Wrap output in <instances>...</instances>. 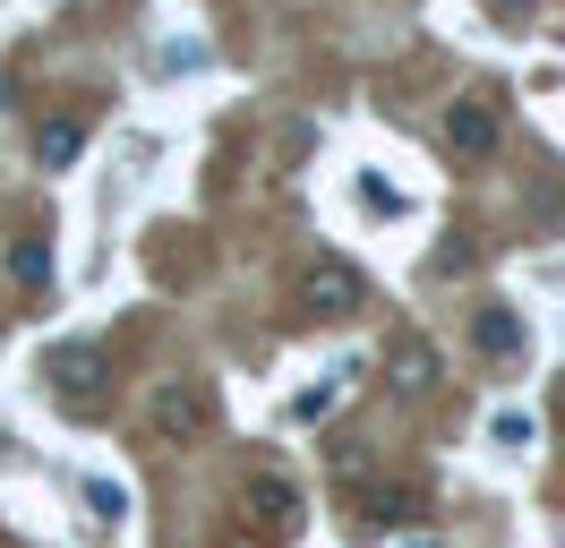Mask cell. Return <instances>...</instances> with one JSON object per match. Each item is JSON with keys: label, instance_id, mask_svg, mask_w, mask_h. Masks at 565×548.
I'll use <instances>...</instances> for the list:
<instances>
[{"label": "cell", "instance_id": "8fae6325", "mask_svg": "<svg viewBox=\"0 0 565 548\" xmlns=\"http://www.w3.org/2000/svg\"><path fill=\"white\" fill-rule=\"evenodd\" d=\"M43 164H52V171L77 164V120H52V129H43Z\"/></svg>", "mask_w": 565, "mask_h": 548}, {"label": "cell", "instance_id": "4fadbf2b", "mask_svg": "<svg viewBox=\"0 0 565 548\" xmlns=\"http://www.w3.org/2000/svg\"><path fill=\"white\" fill-rule=\"evenodd\" d=\"M497 9H505V18H523V9H540V0H497Z\"/></svg>", "mask_w": 565, "mask_h": 548}, {"label": "cell", "instance_id": "7a4b0ae2", "mask_svg": "<svg viewBox=\"0 0 565 548\" xmlns=\"http://www.w3.org/2000/svg\"><path fill=\"white\" fill-rule=\"evenodd\" d=\"M146 420H154V438L198 445V438H206V420H214V403H206V386H198V377H163V386L146 394Z\"/></svg>", "mask_w": 565, "mask_h": 548}, {"label": "cell", "instance_id": "6da1fadb", "mask_svg": "<svg viewBox=\"0 0 565 548\" xmlns=\"http://www.w3.org/2000/svg\"><path fill=\"white\" fill-rule=\"evenodd\" d=\"M360 301H369L360 266H343V257H318V266L300 274V292H291V317H300V326H343V317H360Z\"/></svg>", "mask_w": 565, "mask_h": 548}, {"label": "cell", "instance_id": "30bf717a", "mask_svg": "<svg viewBox=\"0 0 565 548\" xmlns=\"http://www.w3.org/2000/svg\"><path fill=\"white\" fill-rule=\"evenodd\" d=\"M360 198H369V214H386V223L403 214V189H394L386 171H360Z\"/></svg>", "mask_w": 565, "mask_h": 548}, {"label": "cell", "instance_id": "ba28073f", "mask_svg": "<svg viewBox=\"0 0 565 548\" xmlns=\"http://www.w3.org/2000/svg\"><path fill=\"white\" fill-rule=\"evenodd\" d=\"M420 506H428L420 488H369V497H352L360 523H403V514H420Z\"/></svg>", "mask_w": 565, "mask_h": 548}, {"label": "cell", "instance_id": "5bb4252c", "mask_svg": "<svg viewBox=\"0 0 565 548\" xmlns=\"http://www.w3.org/2000/svg\"><path fill=\"white\" fill-rule=\"evenodd\" d=\"M394 548H437V540H394Z\"/></svg>", "mask_w": 565, "mask_h": 548}, {"label": "cell", "instance_id": "9c48e42d", "mask_svg": "<svg viewBox=\"0 0 565 548\" xmlns=\"http://www.w3.org/2000/svg\"><path fill=\"white\" fill-rule=\"evenodd\" d=\"M9 274H18L26 292H43V283H52V240H18V249H9Z\"/></svg>", "mask_w": 565, "mask_h": 548}, {"label": "cell", "instance_id": "5b68a950", "mask_svg": "<svg viewBox=\"0 0 565 548\" xmlns=\"http://www.w3.org/2000/svg\"><path fill=\"white\" fill-rule=\"evenodd\" d=\"M446 146H455L462 164H480L497 146V103L489 95H462V103H446Z\"/></svg>", "mask_w": 565, "mask_h": 548}, {"label": "cell", "instance_id": "7c38bea8", "mask_svg": "<svg viewBox=\"0 0 565 548\" xmlns=\"http://www.w3.org/2000/svg\"><path fill=\"white\" fill-rule=\"evenodd\" d=\"M489 438H497V445H531V420H523V411H497Z\"/></svg>", "mask_w": 565, "mask_h": 548}, {"label": "cell", "instance_id": "3957f363", "mask_svg": "<svg viewBox=\"0 0 565 548\" xmlns=\"http://www.w3.org/2000/svg\"><path fill=\"white\" fill-rule=\"evenodd\" d=\"M241 523L248 531H291V523H300V488L282 472H248L241 479Z\"/></svg>", "mask_w": 565, "mask_h": 548}, {"label": "cell", "instance_id": "277c9868", "mask_svg": "<svg viewBox=\"0 0 565 548\" xmlns=\"http://www.w3.org/2000/svg\"><path fill=\"white\" fill-rule=\"evenodd\" d=\"M43 369H52L61 394H104V386H111V360L95 351V342H52V351H43Z\"/></svg>", "mask_w": 565, "mask_h": 548}, {"label": "cell", "instance_id": "52a82bcc", "mask_svg": "<svg viewBox=\"0 0 565 548\" xmlns=\"http://www.w3.org/2000/svg\"><path fill=\"white\" fill-rule=\"evenodd\" d=\"M437 377H446V369H437V351H428V342H403V351L386 360V386H394V394H420V386H437Z\"/></svg>", "mask_w": 565, "mask_h": 548}, {"label": "cell", "instance_id": "8992f818", "mask_svg": "<svg viewBox=\"0 0 565 548\" xmlns=\"http://www.w3.org/2000/svg\"><path fill=\"white\" fill-rule=\"evenodd\" d=\"M471 335H480L489 360H523V317H514V308H480V317H471Z\"/></svg>", "mask_w": 565, "mask_h": 548}, {"label": "cell", "instance_id": "9a60e30c", "mask_svg": "<svg viewBox=\"0 0 565 548\" xmlns=\"http://www.w3.org/2000/svg\"><path fill=\"white\" fill-rule=\"evenodd\" d=\"M557 429H565V386H557Z\"/></svg>", "mask_w": 565, "mask_h": 548}]
</instances>
